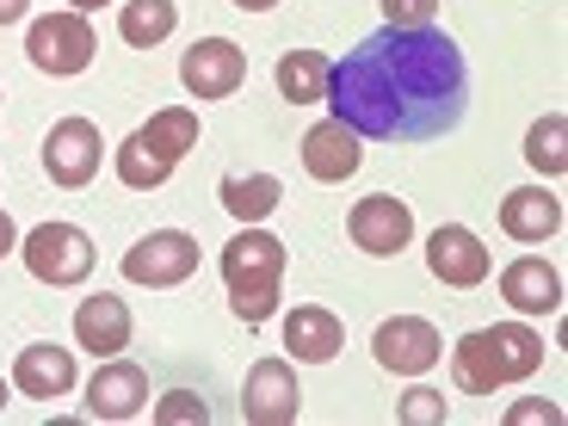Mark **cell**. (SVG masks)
<instances>
[{
	"instance_id": "obj_1",
	"label": "cell",
	"mask_w": 568,
	"mask_h": 426,
	"mask_svg": "<svg viewBox=\"0 0 568 426\" xmlns=\"http://www.w3.org/2000/svg\"><path fill=\"white\" fill-rule=\"evenodd\" d=\"M327 105L371 142H433L469 112L464 50L439 26H384L327 69Z\"/></svg>"
},
{
	"instance_id": "obj_2",
	"label": "cell",
	"mask_w": 568,
	"mask_h": 426,
	"mask_svg": "<svg viewBox=\"0 0 568 426\" xmlns=\"http://www.w3.org/2000/svg\"><path fill=\"white\" fill-rule=\"evenodd\" d=\"M544 365V334L526 322H500V327H476L452 346V377L464 396H495L500 384H519Z\"/></svg>"
},
{
	"instance_id": "obj_3",
	"label": "cell",
	"mask_w": 568,
	"mask_h": 426,
	"mask_svg": "<svg viewBox=\"0 0 568 426\" xmlns=\"http://www.w3.org/2000/svg\"><path fill=\"white\" fill-rule=\"evenodd\" d=\"M199 149V112L192 105H161L149 124H136L124 142H118V180L130 192H155V185L173 180L185 155Z\"/></svg>"
},
{
	"instance_id": "obj_4",
	"label": "cell",
	"mask_w": 568,
	"mask_h": 426,
	"mask_svg": "<svg viewBox=\"0 0 568 426\" xmlns=\"http://www.w3.org/2000/svg\"><path fill=\"white\" fill-rule=\"evenodd\" d=\"M223 278H229V310L242 315L247 327H260L272 310H278V278H284V242L266 235V229L247 223L235 242L223 247Z\"/></svg>"
},
{
	"instance_id": "obj_5",
	"label": "cell",
	"mask_w": 568,
	"mask_h": 426,
	"mask_svg": "<svg viewBox=\"0 0 568 426\" xmlns=\"http://www.w3.org/2000/svg\"><path fill=\"white\" fill-rule=\"evenodd\" d=\"M19 254H26L31 278L62 284V291L93 272V242H87V229H74V223H38L26 242H19Z\"/></svg>"
},
{
	"instance_id": "obj_6",
	"label": "cell",
	"mask_w": 568,
	"mask_h": 426,
	"mask_svg": "<svg viewBox=\"0 0 568 426\" xmlns=\"http://www.w3.org/2000/svg\"><path fill=\"white\" fill-rule=\"evenodd\" d=\"M100 161H105V136L93 118H57L50 124V136H43V173L57 185H69V192L93 185Z\"/></svg>"
},
{
	"instance_id": "obj_7",
	"label": "cell",
	"mask_w": 568,
	"mask_h": 426,
	"mask_svg": "<svg viewBox=\"0 0 568 426\" xmlns=\"http://www.w3.org/2000/svg\"><path fill=\"white\" fill-rule=\"evenodd\" d=\"M93 50H100V38H93V26H87V13H50V19H38L31 26V38H26V57H31V69H43V74H81L87 62H93Z\"/></svg>"
},
{
	"instance_id": "obj_8",
	"label": "cell",
	"mask_w": 568,
	"mask_h": 426,
	"mask_svg": "<svg viewBox=\"0 0 568 426\" xmlns=\"http://www.w3.org/2000/svg\"><path fill=\"white\" fill-rule=\"evenodd\" d=\"M199 272V242L185 229H149L136 247L124 254V278L149 284V291H168V284H185Z\"/></svg>"
},
{
	"instance_id": "obj_9",
	"label": "cell",
	"mask_w": 568,
	"mask_h": 426,
	"mask_svg": "<svg viewBox=\"0 0 568 426\" xmlns=\"http://www.w3.org/2000/svg\"><path fill=\"white\" fill-rule=\"evenodd\" d=\"M303 414V389L291 358H254L242 384V420L247 426H291Z\"/></svg>"
},
{
	"instance_id": "obj_10",
	"label": "cell",
	"mask_w": 568,
	"mask_h": 426,
	"mask_svg": "<svg viewBox=\"0 0 568 426\" xmlns=\"http://www.w3.org/2000/svg\"><path fill=\"white\" fill-rule=\"evenodd\" d=\"M180 81H185L192 100H229V93H242V81H247V50L229 43V38H199L180 57Z\"/></svg>"
},
{
	"instance_id": "obj_11",
	"label": "cell",
	"mask_w": 568,
	"mask_h": 426,
	"mask_svg": "<svg viewBox=\"0 0 568 426\" xmlns=\"http://www.w3.org/2000/svg\"><path fill=\"white\" fill-rule=\"evenodd\" d=\"M371 353H377L384 371H396V377H420V371H433L445 358V341L426 315H396V322H384L371 334Z\"/></svg>"
},
{
	"instance_id": "obj_12",
	"label": "cell",
	"mask_w": 568,
	"mask_h": 426,
	"mask_svg": "<svg viewBox=\"0 0 568 426\" xmlns=\"http://www.w3.org/2000/svg\"><path fill=\"white\" fill-rule=\"evenodd\" d=\"M346 235H353L358 254H402V247L414 242V211L396 199V192H371V199L353 204V216H346Z\"/></svg>"
},
{
	"instance_id": "obj_13",
	"label": "cell",
	"mask_w": 568,
	"mask_h": 426,
	"mask_svg": "<svg viewBox=\"0 0 568 426\" xmlns=\"http://www.w3.org/2000/svg\"><path fill=\"white\" fill-rule=\"evenodd\" d=\"M142 408H149V371L130 358H100L87 384V420H130Z\"/></svg>"
},
{
	"instance_id": "obj_14",
	"label": "cell",
	"mask_w": 568,
	"mask_h": 426,
	"mask_svg": "<svg viewBox=\"0 0 568 426\" xmlns=\"http://www.w3.org/2000/svg\"><path fill=\"white\" fill-rule=\"evenodd\" d=\"M426 272L439 284H452V291H469V284L488 278V247L464 223H439L426 235Z\"/></svg>"
},
{
	"instance_id": "obj_15",
	"label": "cell",
	"mask_w": 568,
	"mask_h": 426,
	"mask_svg": "<svg viewBox=\"0 0 568 426\" xmlns=\"http://www.w3.org/2000/svg\"><path fill=\"white\" fill-rule=\"evenodd\" d=\"M358 130H346L341 118H322V124L303 136V173L310 180H322V185H341V180H353L358 173V161H365V149H358Z\"/></svg>"
},
{
	"instance_id": "obj_16",
	"label": "cell",
	"mask_w": 568,
	"mask_h": 426,
	"mask_svg": "<svg viewBox=\"0 0 568 426\" xmlns=\"http://www.w3.org/2000/svg\"><path fill=\"white\" fill-rule=\"evenodd\" d=\"M13 389H19V396H38V402L69 396V389H74V353H69V346H50V341L19 346V358H13Z\"/></svg>"
},
{
	"instance_id": "obj_17",
	"label": "cell",
	"mask_w": 568,
	"mask_h": 426,
	"mask_svg": "<svg viewBox=\"0 0 568 426\" xmlns=\"http://www.w3.org/2000/svg\"><path fill=\"white\" fill-rule=\"evenodd\" d=\"M284 346H291L297 365H327V358L346 346V327H341V315L322 310V303H297V310L284 315Z\"/></svg>"
},
{
	"instance_id": "obj_18",
	"label": "cell",
	"mask_w": 568,
	"mask_h": 426,
	"mask_svg": "<svg viewBox=\"0 0 568 426\" xmlns=\"http://www.w3.org/2000/svg\"><path fill=\"white\" fill-rule=\"evenodd\" d=\"M500 297H507L519 315H556L562 310V272H556L550 260L526 254V260H513V266L500 272Z\"/></svg>"
},
{
	"instance_id": "obj_19",
	"label": "cell",
	"mask_w": 568,
	"mask_h": 426,
	"mask_svg": "<svg viewBox=\"0 0 568 426\" xmlns=\"http://www.w3.org/2000/svg\"><path fill=\"white\" fill-rule=\"evenodd\" d=\"M74 341H81L93 358H118L130 346V303L112 297V291L87 297L81 310H74Z\"/></svg>"
},
{
	"instance_id": "obj_20",
	"label": "cell",
	"mask_w": 568,
	"mask_h": 426,
	"mask_svg": "<svg viewBox=\"0 0 568 426\" xmlns=\"http://www.w3.org/2000/svg\"><path fill=\"white\" fill-rule=\"evenodd\" d=\"M500 229H507L513 242H550L556 229H562V199L544 192V185H519L500 199Z\"/></svg>"
},
{
	"instance_id": "obj_21",
	"label": "cell",
	"mask_w": 568,
	"mask_h": 426,
	"mask_svg": "<svg viewBox=\"0 0 568 426\" xmlns=\"http://www.w3.org/2000/svg\"><path fill=\"white\" fill-rule=\"evenodd\" d=\"M216 199H223V211L235 216V223H266V216L278 211L284 185H278V173H223Z\"/></svg>"
},
{
	"instance_id": "obj_22",
	"label": "cell",
	"mask_w": 568,
	"mask_h": 426,
	"mask_svg": "<svg viewBox=\"0 0 568 426\" xmlns=\"http://www.w3.org/2000/svg\"><path fill=\"white\" fill-rule=\"evenodd\" d=\"M173 26H180V7H173V0H124V7H118V38H124L130 50L168 43Z\"/></svg>"
},
{
	"instance_id": "obj_23",
	"label": "cell",
	"mask_w": 568,
	"mask_h": 426,
	"mask_svg": "<svg viewBox=\"0 0 568 426\" xmlns=\"http://www.w3.org/2000/svg\"><path fill=\"white\" fill-rule=\"evenodd\" d=\"M327 69H334V62H327L322 50H284V57H278V93L291 105L327 100Z\"/></svg>"
},
{
	"instance_id": "obj_24",
	"label": "cell",
	"mask_w": 568,
	"mask_h": 426,
	"mask_svg": "<svg viewBox=\"0 0 568 426\" xmlns=\"http://www.w3.org/2000/svg\"><path fill=\"white\" fill-rule=\"evenodd\" d=\"M526 161H531L538 173H550V180L568 168V118H562V112L538 118V124L526 130Z\"/></svg>"
},
{
	"instance_id": "obj_25",
	"label": "cell",
	"mask_w": 568,
	"mask_h": 426,
	"mask_svg": "<svg viewBox=\"0 0 568 426\" xmlns=\"http://www.w3.org/2000/svg\"><path fill=\"white\" fill-rule=\"evenodd\" d=\"M396 414H402V426H445V414H452V408H445L439 389H408Z\"/></svg>"
},
{
	"instance_id": "obj_26",
	"label": "cell",
	"mask_w": 568,
	"mask_h": 426,
	"mask_svg": "<svg viewBox=\"0 0 568 426\" xmlns=\"http://www.w3.org/2000/svg\"><path fill=\"white\" fill-rule=\"evenodd\" d=\"M155 420H161V426H185V420H199V426H204V420H211V408H204L199 396L173 389V396H161V402H155Z\"/></svg>"
},
{
	"instance_id": "obj_27",
	"label": "cell",
	"mask_w": 568,
	"mask_h": 426,
	"mask_svg": "<svg viewBox=\"0 0 568 426\" xmlns=\"http://www.w3.org/2000/svg\"><path fill=\"white\" fill-rule=\"evenodd\" d=\"M439 0H384V26H433Z\"/></svg>"
},
{
	"instance_id": "obj_28",
	"label": "cell",
	"mask_w": 568,
	"mask_h": 426,
	"mask_svg": "<svg viewBox=\"0 0 568 426\" xmlns=\"http://www.w3.org/2000/svg\"><path fill=\"white\" fill-rule=\"evenodd\" d=\"M507 420L513 426H519V420H562V408H556V402H513V408H507Z\"/></svg>"
},
{
	"instance_id": "obj_29",
	"label": "cell",
	"mask_w": 568,
	"mask_h": 426,
	"mask_svg": "<svg viewBox=\"0 0 568 426\" xmlns=\"http://www.w3.org/2000/svg\"><path fill=\"white\" fill-rule=\"evenodd\" d=\"M7 254H19V229H13V216L0 211V260Z\"/></svg>"
},
{
	"instance_id": "obj_30",
	"label": "cell",
	"mask_w": 568,
	"mask_h": 426,
	"mask_svg": "<svg viewBox=\"0 0 568 426\" xmlns=\"http://www.w3.org/2000/svg\"><path fill=\"white\" fill-rule=\"evenodd\" d=\"M26 7H31V0H0V26H19V19H26Z\"/></svg>"
},
{
	"instance_id": "obj_31",
	"label": "cell",
	"mask_w": 568,
	"mask_h": 426,
	"mask_svg": "<svg viewBox=\"0 0 568 426\" xmlns=\"http://www.w3.org/2000/svg\"><path fill=\"white\" fill-rule=\"evenodd\" d=\"M242 13H266V7H278V0H235Z\"/></svg>"
},
{
	"instance_id": "obj_32",
	"label": "cell",
	"mask_w": 568,
	"mask_h": 426,
	"mask_svg": "<svg viewBox=\"0 0 568 426\" xmlns=\"http://www.w3.org/2000/svg\"><path fill=\"white\" fill-rule=\"evenodd\" d=\"M69 7H74V13H100L105 0H69Z\"/></svg>"
},
{
	"instance_id": "obj_33",
	"label": "cell",
	"mask_w": 568,
	"mask_h": 426,
	"mask_svg": "<svg viewBox=\"0 0 568 426\" xmlns=\"http://www.w3.org/2000/svg\"><path fill=\"white\" fill-rule=\"evenodd\" d=\"M0 408H7V384H0Z\"/></svg>"
}]
</instances>
